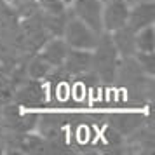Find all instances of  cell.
<instances>
[{
	"instance_id": "5b68a950",
	"label": "cell",
	"mask_w": 155,
	"mask_h": 155,
	"mask_svg": "<svg viewBox=\"0 0 155 155\" xmlns=\"http://www.w3.org/2000/svg\"><path fill=\"white\" fill-rule=\"evenodd\" d=\"M70 11L77 19L85 23L89 28L98 33H103V25H101L103 2L101 0H73L70 4Z\"/></svg>"
},
{
	"instance_id": "30bf717a",
	"label": "cell",
	"mask_w": 155,
	"mask_h": 155,
	"mask_svg": "<svg viewBox=\"0 0 155 155\" xmlns=\"http://www.w3.org/2000/svg\"><path fill=\"white\" fill-rule=\"evenodd\" d=\"M68 51H70V47L66 45V42L63 40V37H51L49 40L38 49L37 54H40L52 68H59L63 64Z\"/></svg>"
},
{
	"instance_id": "cb8c5ba5",
	"label": "cell",
	"mask_w": 155,
	"mask_h": 155,
	"mask_svg": "<svg viewBox=\"0 0 155 155\" xmlns=\"http://www.w3.org/2000/svg\"><path fill=\"white\" fill-rule=\"evenodd\" d=\"M4 2H7V0H4Z\"/></svg>"
},
{
	"instance_id": "9c48e42d",
	"label": "cell",
	"mask_w": 155,
	"mask_h": 155,
	"mask_svg": "<svg viewBox=\"0 0 155 155\" xmlns=\"http://www.w3.org/2000/svg\"><path fill=\"white\" fill-rule=\"evenodd\" d=\"M126 89V98L131 103H150L153 99V92H155V84H153V77H145L134 80L131 84L124 85Z\"/></svg>"
},
{
	"instance_id": "ba28073f",
	"label": "cell",
	"mask_w": 155,
	"mask_h": 155,
	"mask_svg": "<svg viewBox=\"0 0 155 155\" xmlns=\"http://www.w3.org/2000/svg\"><path fill=\"white\" fill-rule=\"evenodd\" d=\"M63 71L70 78H75L85 71L91 70V51H78L70 49L61 64Z\"/></svg>"
},
{
	"instance_id": "7a4b0ae2",
	"label": "cell",
	"mask_w": 155,
	"mask_h": 155,
	"mask_svg": "<svg viewBox=\"0 0 155 155\" xmlns=\"http://www.w3.org/2000/svg\"><path fill=\"white\" fill-rule=\"evenodd\" d=\"M98 31H94L92 28H89L85 23H82L80 19H77L71 14L66 21L63 31V40L66 42V45L70 49H78V51H92L96 47V44L99 40Z\"/></svg>"
},
{
	"instance_id": "603a6c76",
	"label": "cell",
	"mask_w": 155,
	"mask_h": 155,
	"mask_svg": "<svg viewBox=\"0 0 155 155\" xmlns=\"http://www.w3.org/2000/svg\"><path fill=\"white\" fill-rule=\"evenodd\" d=\"M0 119H2V106H0Z\"/></svg>"
},
{
	"instance_id": "9a60e30c",
	"label": "cell",
	"mask_w": 155,
	"mask_h": 155,
	"mask_svg": "<svg viewBox=\"0 0 155 155\" xmlns=\"http://www.w3.org/2000/svg\"><path fill=\"white\" fill-rule=\"evenodd\" d=\"M143 124H145V117L138 115V113H113L108 117V126H112L115 131H119L124 138L129 136Z\"/></svg>"
},
{
	"instance_id": "2e32d148",
	"label": "cell",
	"mask_w": 155,
	"mask_h": 155,
	"mask_svg": "<svg viewBox=\"0 0 155 155\" xmlns=\"http://www.w3.org/2000/svg\"><path fill=\"white\" fill-rule=\"evenodd\" d=\"M54 70L40 54H30L26 58V77L35 78V80H45Z\"/></svg>"
},
{
	"instance_id": "52a82bcc",
	"label": "cell",
	"mask_w": 155,
	"mask_h": 155,
	"mask_svg": "<svg viewBox=\"0 0 155 155\" xmlns=\"http://www.w3.org/2000/svg\"><path fill=\"white\" fill-rule=\"evenodd\" d=\"M155 23V2L153 0H138L129 5L127 26L134 31L150 26Z\"/></svg>"
},
{
	"instance_id": "7402d4cb",
	"label": "cell",
	"mask_w": 155,
	"mask_h": 155,
	"mask_svg": "<svg viewBox=\"0 0 155 155\" xmlns=\"http://www.w3.org/2000/svg\"><path fill=\"white\" fill-rule=\"evenodd\" d=\"M59 2L63 4L64 7H70V4H71V2H73V0H59Z\"/></svg>"
},
{
	"instance_id": "8992f818",
	"label": "cell",
	"mask_w": 155,
	"mask_h": 155,
	"mask_svg": "<svg viewBox=\"0 0 155 155\" xmlns=\"http://www.w3.org/2000/svg\"><path fill=\"white\" fill-rule=\"evenodd\" d=\"M124 148L131 153H152L155 150V131L148 122L124 138Z\"/></svg>"
},
{
	"instance_id": "44dd1931",
	"label": "cell",
	"mask_w": 155,
	"mask_h": 155,
	"mask_svg": "<svg viewBox=\"0 0 155 155\" xmlns=\"http://www.w3.org/2000/svg\"><path fill=\"white\" fill-rule=\"evenodd\" d=\"M136 61L140 64V68L143 70L145 75L153 77L155 75V54L153 52H136L134 54Z\"/></svg>"
},
{
	"instance_id": "e0dca14e",
	"label": "cell",
	"mask_w": 155,
	"mask_h": 155,
	"mask_svg": "<svg viewBox=\"0 0 155 155\" xmlns=\"http://www.w3.org/2000/svg\"><path fill=\"white\" fill-rule=\"evenodd\" d=\"M23 134L25 133H19V131H14V129H9V127H0V143L4 145L5 155L19 153Z\"/></svg>"
},
{
	"instance_id": "d4e9b609",
	"label": "cell",
	"mask_w": 155,
	"mask_h": 155,
	"mask_svg": "<svg viewBox=\"0 0 155 155\" xmlns=\"http://www.w3.org/2000/svg\"><path fill=\"white\" fill-rule=\"evenodd\" d=\"M101 2H105V0H101Z\"/></svg>"
},
{
	"instance_id": "5bb4252c",
	"label": "cell",
	"mask_w": 155,
	"mask_h": 155,
	"mask_svg": "<svg viewBox=\"0 0 155 155\" xmlns=\"http://www.w3.org/2000/svg\"><path fill=\"white\" fill-rule=\"evenodd\" d=\"M38 16H40V21H42V26L47 30V33L51 37H61L64 31V26H66V21L71 16L70 7L61 11V12H47V11H38Z\"/></svg>"
},
{
	"instance_id": "ffe728a7",
	"label": "cell",
	"mask_w": 155,
	"mask_h": 155,
	"mask_svg": "<svg viewBox=\"0 0 155 155\" xmlns=\"http://www.w3.org/2000/svg\"><path fill=\"white\" fill-rule=\"evenodd\" d=\"M44 138L38 133H25L21 140V147H19V153H26V155H37L42 153L44 150Z\"/></svg>"
},
{
	"instance_id": "277c9868",
	"label": "cell",
	"mask_w": 155,
	"mask_h": 155,
	"mask_svg": "<svg viewBox=\"0 0 155 155\" xmlns=\"http://www.w3.org/2000/svg\"><path fill=\"white\" fill-rule=\"evenodd\" d=\"M129 2L127 0H105L101 11V25L105 33H112L115 30L127 25L129 16Z\"/></svg>"
},
{
	"instance_id": "4fadbf2b",
	"label": "cell",
	"mask_w": 155,
	"mask_h": 155,
	"mask_svg": "<svg viewBox=\"0 0 155 155\" xmlns=\"http://www.w3.org/2000/svg\"><path fill=\"white\" fill-rule=\"evenodd\" d=\"M134 30H131L129 26H122V28L115 30L112 33H108L112 38V44L119 58H127V56H134L136 54V40H134Z\"/></svg>"
},
{
	"instance_id": "ac0fdd59",
	"label": "cell",
	"mask_w": 155,
	"mask_h": 155,
	"mask_svg": "<svg viewBox=\"0 0 155 155\" xmlns=\"http://www.w3.org/2000/svg\"><path fill=\"white\" fill-rule=\"evenodd\" d=\"M136 52H155V30L153 25L145 26L134 33Z\"/></svg>"
},
{
	"instance_id": "7c38bea8",
	"label": "cell",
	"mask_w": 155,
	"mask_h": 155,
	"mask_svg": "<svg viewBox=\"0 0 155 155\" xmlns=\"http://www.w3.org/2000/svg\"><path fill=\"white\" fill-rule=\"evenodd\" d=\"M145 77L143 70L140 68V64L136 61L134 56H127V58H119V63L115 68V82L119 85H127L138 80V78Z\"/></svg>"
},
{
	"instance_id": "d6986e66",
	"label": "cell",
	"mask_w": 155,
	"mask_h": 155,
	"mask_svg": "<svg viewBox=\"0 0 155 155\" xmlns=\"http://www.w3.org/2000/svg\"><path fill=\"white\" fill-rule=\"evenodd\" d=\"M7 5L12 9L19 19H25V18H30V16L37 14L40 11V5H38V0H7Z\"/></svg>"
},
{
	"instance_id": "8fae6325",
	"label": "cell",
	"mask_w": 155,
	"mask_h": 155,
	"mask_svg": "<svg viewBox=\"0 0 155 155\" xmlns=\"http://www.w3.org/2000/svg\"><path fill=\"white\" fill-rule=\"evenodd\" d=\"M66 120L61 113H54V112H45V113H38L37 117V126H35V133H38L42 138H54V136H61L64 129Z\"/></svg>"
},
{
	"instance_id": "6da1fadb",
	"label": "cell",
	"mask_w": 155,
	"mask_h": 155,
	"mask_svg": "<svg viewBox=\"0 0 155 155\" xmlns=\"http://www.w3.org/2000/svg\"><path fill=\"white\" fill-rule=\"evenodd\" d=\"M119 63V54L113 47L108 33H101L96 47L91 51V71L98 77L99 84H113L115 82V68Z\"/></svg>"
},
{
	"instance_id": "3957f363",
	"label": "cell",
	"mask_w": 155,
	"mask_h": 155,
	"mask_svg": "<svg viewBox=\"0 0 155 155\" xmlns=\"http://www.w3.org/2000/svg\"><path fill=\"white\" fill-rule=\"evenodd\" d=\"M12 101L23 108H42L47 103V89L44 80L25 78L14 87Z\"/></svg>"
}]
</instances>
